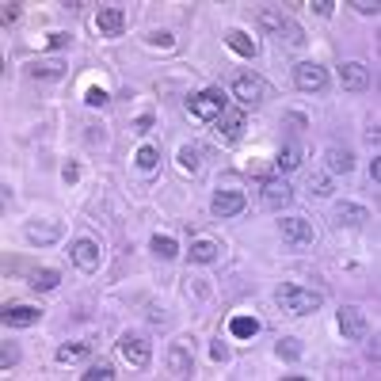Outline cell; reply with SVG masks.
<instances>
[{
    "instance_id": "obj_1",
    "label": "cell",
    "mask_w": 381,
    "mask_h": 381,
    "mask_svg": "<svg viewBox=\"0 0 381 381\" xmlns=\"http://www.w3.org/2000/svg\"><path fill=\"white\" fill-rule=\"evenodd\" d=\"M274 301H278L282 312L309 317V312H317L320 305H324V294H317V290H301V286H282L278 294H274Z\"/></svg>"
},
{
    "instance_id": "obj_2",
    "label": "cell",
    "mask_w": 381,
    "mask_h": 381,
    "mask_svg": "<svg viewBox=\"0 0 381 381\" xmlns=\"http://www.w3.org/2000/svg\"><path fill=\"white\" fill-rule=\"evenodd\" d=\"M225 96H221V88H206V91H198V96H190L187 99V111L195 114V118H202V122H218L221 114H225Z\"/></svg>"
},
{
    "instance_id": "obj_3",
    "label": "cell",
    "mask_w": 381,
    "mask_h": 381,
    "mask_svg": "<svg viewBox=\"0 0 381 381\" xmlns=\"http://www.w3.org/2000/svg\"><path fill=\"white\" fill-rule=\"evenodd\" d=\"M294 84H297V91H324L328 69H320L317 61H301V65H294Z\"/></svg>"
},
{
    "instance_id": "obj_4",
    "label": "cell",
    "mask_w": 381,
    "mask_h": 381,
    "mask_svg": "<svg viewBox=\"0 0 381 381\" xmlns=\"http://www.w3.org/2000/svg\"><path fill=\"white\" fill-rule=\"evenodd\" d=\"M213 134H218L221 145H236V141H240V134H244V111L225 107V114L213 122Z\"/></svg>"
},
{
    "instance_id": "obj_5",
    "label": "cell",
    "mask_w": 381,
    "mask_h": 381,
    "mask_svg": "<svg viewBox=\"0 0 381 381\" xmlns=\"http://www.w3.org/2000/svg\"><path fill=\"white\" fill-rule=\"evenodd\" d=\"M278 229H282V240L294 244V248H309V244L317 240V236H312V221H305V218H282Z\"/></svg>"
},
{
    "instance_id": "obj_6",
    "label": "cell",
    "mask_w": 381,
    "mask_h": 381,
    "mask_svg": "<svg viewBox=\"0 0 381 381\" xmlns=\"http://www.w3.org/2000/svg\"><path fill=\"white\" fill-rule=\"evenodd\" d=\"M244 206H248L244 190H218V195L210 198V213H213V218H236V213H244Z\"/></svg>"
},
{
    "instance_id": "obj_7",
    "label": "cell",
    "mask_w": 381,
    "mask_h": 381,
    "mask_svg": "<svg viewBox=\"0 0 381 381\" xmlns=\"http://www.w3.org/2000/svg\"><path fill=\"white\" fill-rule=\"evenodd\" d=\"M118 351H122V358H126L130 366H137V370H145V366L152 362V347L141 339V335H122Z\"/></svg>"
},
{
    "instance_id": "obj_8",
    "label": "cell",
    "mask_w": 381,
    "mask_h": 381,
    "mask_svg": "<svg viewBox=\"0 0 381 381\" xmlns=\"http://www.w3.org/2000/svg\"><path fill=\"white\" fill-rule=\"evenodd\" d=\"M332 221L339 229H362L366 221H370V210H366V206H358V202H335Z\"/></svg>"
},
{
    "instance_id": "obj_9",
    "label": "cell",
    "mask_w": 381,
    "mask_h": 381,
    "mask_svg": "<svg viewBox=\"0 0 381 381\" xmlns=\"http://www.w3.org/2000/svg\"><path fill=\"white\" fill-rule=\"evenodd\" d=\"M69 256H73V263L80 267V271H96L99 267V244L91 240V236H76Z\"/></svg>"
},
{
    "instance_id": "obj_10",
    "label": "cell",
    "mask_w": 381,
    "mask_h": 381,
    "mask_svg": "<svg viewBox=\"0 0 381 381\" xmlns=\"http://www.w3.org/2000/svg\"><path fill=\"white\" fill-rule=\"evenodd\" d=\"M339 332L347 335V339H366L370 335V328H366V317H362V309H355V305H343L339 309Z\"/></svg>"
},
{
    "instance_id": "obj_11",
    "label": "cell",
    "mask_w": 381,
    "mask_h": 381,
    "mask_svg": "<svg viewBox=\"0 0 381 381\" xmlns=\"http://www.w3.org/2000/svg\"><path fill=\"white\" fill-rule=\"evenodd\" d=\"M42 320V309L38 305H27V301H15V305H4V324L8 328H30Z\"/></svg>"
},
{
    "instance_id": "obj_12",
    "label": "cell",
    "mask_w": 381,
    "mask_h": 381,
    "mask_svg": "<svg viewBox=\"0 0 381 381\" xmlns=\"http://www.w3.org/2000/svg\"><path fill=\"white\" fill-rule=\"evenodd\" d=\"M339 84L347 91H366L370 88V69H366L362 61H343L339 65Z\"/></svg>"
},
{
    "instance_id": "obj_13",
    "label": "cell",
    "mask_w": 381,
    "mask_h": 381,
    "mask_svg": "<svg viewBox=\"0 0 381 381\" xmlns=\"http://www.w3.org/2000/svg\"><path fill=\"white\" fill-rule=\"evenodd\" d=\"M263 80H259V76H251V73H244V76H236L233 80V96L240 99L244 107H256L259 99H263Z\"/></svg>"
},
{
    "instance_id": "obj_14",
    "label": "cell",
    "mask_w": 381,
    "mask_h": 381,
    "mask_svg": "<svg viewBox=\"0 0 381 381\" xmlns=\"http://www.w3.org/2000/svg\"><path fill=\"white\" fill-rule=\"evenodd\" d=\"M96 27H99V35L118 38L122 30H126V12H122V8H99V12H96Z\"/></svg>"
},
{
    "instance_id": "obj_15",
    "label": "cell",
    "mask_w": 381,
    "mask_h": 381,
    "mask_svg": "<svg viewBox=\"0 0 381 381\" xmlns=\"http://www.w3.org/2000/svg\"><path fill=\"white\" fill-rule=\"evenodd\" d=\"M290 198H294V187H290L286 179H267L263 183V206L267 210H282V206H290Z\"/></svg>"
},
{
    "instance_id": "obj_16",
    "label": "cell",
    "mask_w": 381,
    "mask_h": 381,
    "mask_svg": "<svg viewBox=\"0 0 381 381\" xmlns=\"http://www.w3.org/2000/svg\"><path fill=\"white\" fill-rule=\"evenodd\" d=\"M225 46H229V50H233V53H240V57H256V53H259V42H256V38H251V35H244V30H225Z\"/></svg>"
},
{
    "instance_id": "obj_17",
    "label": "cell",
    "mask_w": 381,
    "mask_h": 381,
    "mask_svg": "<svg viewBox=\"0 0 381 381\" xmlns=\"http://www.w3.org/2000/svg\"><path fill=\"white\" fill-rule=\"evenodd\" d=\"M324 157H328V172L332 175H347L351 168H355V157H351V149H343V145H332Z\"/></svg>"
},
{
    "instance_id": "obj_18",
    "label": "cell",
    "mask_w": 381,
    "mask_h": 381,
    "mask_svg": "<svg viewBox=\"0 0 381 381\" xmlns=\"http://www.w3.org/2000/svg\"><path fill=\"white\" fill-rule=\"evenodd\" d=\"M168 370H172L175 378H187L190 373V347L187 343H175V347L168 351Z\"/></svg>"
},
{
    "instance_id": "obj_19",
    "label": "cell",
    "mask_w": 381,
    "mask_h": 381,
    "mask_svg": "<svg viewBox=\"0 0 381 381\" xmlns=\"http://www.w3.org/2000/svg\"><path fill=\"white\" fill-rule=\"evenodd\" d=\"M61 282V274L53 271V267H35V271L27 274V286L38 290V294H46V290H53Z\"/></svg>"
},
{
    "instance_id": "obj_20",
    "label": "cell",
    "mask_w": 381,
    "mask_h": 381,
    "mask_svg": "<svg viewBox=\"0 0 381 381\" xmlns=\"http://www.w3.org/2000/svg\"><path fill=\"white\" fill-rule=\"evenodd\" d=\"M23 236H27L30 244H53L61 236V225L57 221H50V225H35V221H30V225L23 229Z\"/></svg>"
},
{
    "instance_id": "obj_21",
    "label": "cell",
    "mask_w": 381,
    "mask_h": 381,
    "mask_svg": "<svg viewBox=\"0 0 381 381\" xmlns=\"http://www.w3.org/2000/svg\"><path fill=\"white\" fill-rule=\"evenodd\" d=\"M27 76H35V80H57V76H65V65L61 61H30Z\"/></svg>"
},
{
    "instance_id": "obj_22",
    "label": "cell",
    "mask_w": 381,
    "mask_h": 381,
    "mask_svg": "<svg viewBox=\"0 0 381 381\" xmlns=\"http://www.w3.org/2000/svg\"><path fill=\"white\" fill-rule=\"evenodd\" d=\"M297 164H301V149H297V141H286L278 149V157H274V168L278 172H294Z\"/></svg>"
},
{
    "instance_id": "obj_23",
    "label": "cell",
    "mask_w": 381,
    "mask_h": 381,
    "mask_svg": "<svg viewBox=\"0 0 381 381\" xmlns=\"http://www.w3.org/2000/svg\"><path fill=\"white\" fill-rule=\"evenodd\" d=\"M218 244L213 240H195L190 244V263H213V259H218Z\"/></svg>"
},
{
    "instance_id": "obj_24",
    "label": "cell",
    "mask_w": 381,
    "mask_h": 381,
    "mask_svg": "<svg viewBox=\"0 0 381 381\" xmlns=\"http://www.w3.org/2000/svg\"><path fill=\"white\" fill-rule=\"evenodd\" d=\"M229 332H233L236 339H251V335L259 332V320L256 317H233L229 320Z\"/></svg>"
},
{
    "instance_id": "obj_25",
    "label": "cell",
    "mask_w": 381,
    "mask_h": 381,
    "mask_svg": "<svg viewBox=\"0 0 381 381\" xmlns=\"http://www.w3.org/2000/svg\"><path fill=\"white\" fill-rule=\"evenodd\" d=\"M152 256L157 259H175L179 256V244H175V236H152Z\"/></svg>"
},
{
    "instance_id": "obj_26",
    "label": "cell",
    "mask_w": 381,
    "mask_h": 381,
    "mask_svg": "<svg viewBox=\"0 0 381 381\" xmlns=\"http://www.w3.org/2000/svg\"><path fill=\"white\" fill-rule=\"evenodd\" d=\"M80 378H84V381H111V378H114V366L107 362V358H96V362H91L88 370L80 373Z\"/></svg>"
},
{
    "instance_id": "obj_27",
    "label": "cell",
    "mask_w": 381,
    "mask_h": 381,
    "mask_svg": "<svg viewBox=\"0 0 381 381\" xmlns=\"http://www.w3.org/2000/svg\"><path fill=\"white\" fill-rule=\"evenodd\" d=\"M301 339H294V335H286V339H278V347H274V355L278 358H286V362H297L301 358Z\"/></svg>"
},
{
    "instance_id": "obj_28",
    "label": "cell",
    "mask_w": 381,
    "mask_h": 381,
    "mask_svg": "<svg viewBox=\"0 0 381 381\" xmlns=\"http://www.w3.org/2000/svg\"><path fill=\"white\" fill-rule=\"evenodd\" d=\"M91 351V343H61L57 347V362H76V358H84Z\"/></svg>"
},
{
    "instance_id": "obj_29",
    "label": "cell",
    "mask_w": 381,
    "mask_h": 381,
    "mask_svg": "<svg viewBox=\"0 0 381 381\" xmlns=\"http://www.w3.org/2000/svg\"><path fill=\"white\" fill-rule=\"evenodd\" d=\"M137 168H141V172L145 175H152V172H157V160H160V152L157 149H152V145H141V149H137Z\"/></svg>"
},
{
    "instance_id": "obj_30",
    "label": "cell",
    "mask_w": 381,
    "mask_h": 381,
    "mask_svg": "<svg viewBox=\"0 0 381 381\" xmlns=\"http://www.w3.org/2000/svg\"><path fill=\"white\" fill-rule=\"evenodd\" d=\"M259 27L263 30H274V35H282V27H286V15H278V12H259Z\"/></svg>"
},
{
    "instance_id": "obj_31",
    "label": "cell",
    "mask_w": 381,
    "mask_h": 381,
    "mask_svg": "<svg viewBox=\"0 0 381 381\" xmlns=\"http://www.w3.org/2000/svg\"><path fill=\"white\" fill-rule=\"evenodd\" d=\"M309 190H312V195H320V198L332 195V179H328L324 172H312V175H309Z\"/></svg>"
},
{
    "instance_id": "obj_32",
    "label": "cell",
    "mask_w": 381,
    "mask_h": 381,
    "mask_svg": "<svg viewBox=\"0 0 381 381\" xmlns=\"http://www.w3.org/2000/svg\"><path fill=\"white\" fill-rule=\"evenodd\" d=\"M179 168H183V172H195V168H198V149H195V145H183V149H179Z\"/></svg>"
},
{
    "instance_id": "obj_33",
    "label": "cell",
    "mask_w": 381,
    "mask_h": 381,
    "mask_svg": "<svg viewBox=\"0 0 381 381\" xmlns=\"http://www.w3.org/2000/svg\"><path fill=\"white\" fill-rule=\"evenodd\" d=\"M19 0H4V4H0V23H4V27H8V23H15V19H19Z\"/></svg>"
},
{
    "instance_id": "obj_34",
    "label": "cell",
    "mask_w": 381,
    "mask_h": 381,
    "mask_svg": "<svg viewBox=\"0 0 381 381\" xmlns=\"http://www.w3.org/2000/svg\"><path fill=\"white\" fill-rule=\"evenodd\" d=\"M19 362V347H15V343H4V347H0V370H8V366H15Z\"/></svg>"
},
{
    "instance_id": "obj_35",
    "label": "cell",
    "mask_w": 381,
    "mask_h": 381,
    "mask_svg": "<svg viewBox=\"0 0 381 381\" xmlns=\"http://www.w3.org/2000/svg\"><path fill=\"white\" fill-rule=\"evenodd\" d=\"M351 8H355L358 15H378V0H351Z\"/></svg>"
},
{
    "instance_id": "obj_36",
    "label": "cell",
    "mask_w": 381,
    "mask_h": 381,
    "mask_svg": "<svg viewBox=\"0 0 381 381\" xmlns=\"http://www.w3.org/2000/svg\"><path fill=\"white\" fill-rule=\"evenodd\" d=\"M69 42H73V38H69V35H65V30H53V35H50V38H46V46H50V50H65V46H69Z\"/></svg>"
},
{
    "instance_id": "obj_37",
    "label": "cell",
    "mask_w": 381,
    "mask_h": 381,
    "mask_svg": "<svg viewBox=\"0 0 381 381\" xmlns=\"http://www.w3.org/2000/svg\"><path fill=\"white\" fill-rule=\"evenodd\" d=\"M149 46H160V50H172V35H168V30H152V35H149Z\"/></svg>"
},
{
    "instance_id": "obj_38",
    "label": "cell",
    "mask_w": 381,
    "mask_h": 381,
    "mask_svg": "<svg viewBox=\"0 0 381 381\" xmlns=\"http://www.w3.org/2000/svg\"><path fill=\"white\" fill-rule=\"evenodd\" d=\"M84 103H88V107H103V103H107V91H103V88H88Z\"/></svg>"
},
{
    "instance_id": "obj_39",
    "label": "cell",
    "mask_w": 381,
    "mask_h": 381,
    "mask_svg": "<svg viewBox=\"0 0 381 381\" xmlns=\"http://www.w3.org/2000/svg\"><path fill=\"white\" fill-rule=\"evenodd\" d=\"M61 179H65V183H76V179H80V168H76V164H65V168H61Z\"/></svg>"
},
{
    "instance_id": "obj_40",
    "label": "cell",
    "mask_w": 381,
    "mask_h": 381,
    "mask_svg": "<svg viewBox=\"0 0 381 381\" xmlns=\"http://www.w3.org/2000/svg\"><path fill=\"white\" fill-rule=\"evenodd\" d=\"M332 0H312V12H317V15H332Z\"/></svg>"
},
{
    "instance_id": "obj_41",
    "label": "cell",
    "mask_w": 381,
    "mask_h": 381,
    "mask_svg": "<svg viewBox=\"0 0 381 381\" xmlns=\"http://www.w3.org/2000/svg\"><path fill=\"white\" fill-rule=\"evenodd\" d=\"M134 130H137V134H149V130H152V114H141V118L134 122Z\"/></svg>"
},
{
    "instance_id": "obj_42",
    "label": "cell",
    "mask_w": 381,
    "mask_h": 381,
    "mask_svg": "<svg viewBox=\"0 0 381 381\" xmlns=\"http://www.w3.org/2000/svg\"><path fill=\"white\" fill-rule=\"evenodd\" d=\"M210 355L218 358V362H225V358H229V347H221V343H213V351H210Z\"/></svg>"
},
{
    "instance_id": "obj_43",
    "label": "cell",
    "mask_w": 381,
    "mask_h": 381,
    "mask_svg": "<svg viewBox=\"0 0 381 381\" xmlns=\"http://www.w3.org/2000/svg\"><path fill=\"white\" fill-rule=\"evenodd\" d=\"M370 179H373V183H378V179H381V164H378V157H373V160H370Z\"/></svg>"
},
{
    "instance_id": "obj_44",
    "label": "cell",
    "mask_w": 381,
    "mask_h": 381,
    "mask_svg": "<svg viewBox=\"0 0 381 381\" xmlns=\"http://www.w3.org/2000/svg\"><path fill=\"white\" fill-rule=\"evenodd\" d=\"M366 355H370L373 362H378V355H381V347H378V335H373V343H370V347H366Z\"/></svg>"
}]
</instances>
